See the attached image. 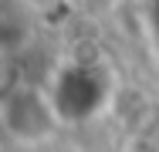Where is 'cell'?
Segmentation results:
<instances>
[{"label": "cell", "instance_id": "obj_4", "mask_svg": "<svg viewBox=\"0 0 159 152\" xmlns=\"http://www.w3.org/2000/svg\"><path fill=\"white\" fill-rule=\"evenodd\" d=\"M24 10H34V14H44V10H51V7H58L61 0H17Z\"/></svg>", "mask_w": 159, "mask_h": 152}, {"label": "cell", "instance_id": "obj_2", "mask_svg": "<svg viewBox=\"0 0 159 152\" xmlns=\"http://www.w3.org/2000/svg\"><path fill=\"white\" fill-rule=\"evenodd\" d=\"M0 128L17 149H44L64 128L54 95L41 81H17L0 95Z\"/></svg>", "mask_w": 159, "mask_h": 152}, {"label": "cell", "instance_id": "obj_3", "mask_svg": "<svg viewBox=\"0 0 159 152\" xmlns=\"http://www.w3.org/2000/svg\"><path fill=\"white\" fill-rule=\"evenodd\" d=\"M115 152H159L149 139H142V135H129L125 142H119V149Z\"/></svg>", "mask_w": 159, "mask_h": 152}, {"label": "cell", "instance_id": "obj_1", "mask_svg": "<svg viewBox=\"0 0 159 152\" xmlns=\"http://www.w3.org/2000/svg\"><path fill=\"white\" fill-rule=\"evenodd\" d=\"M44 85L54 95V105H58V112H61L64 125L98 122L102 115H108L112 98H115V91H119L115 71H112L105 61H92V58L61 61Z\"/></svg>", "mask_w": 159, "mask_h": 152}]
</instances>
